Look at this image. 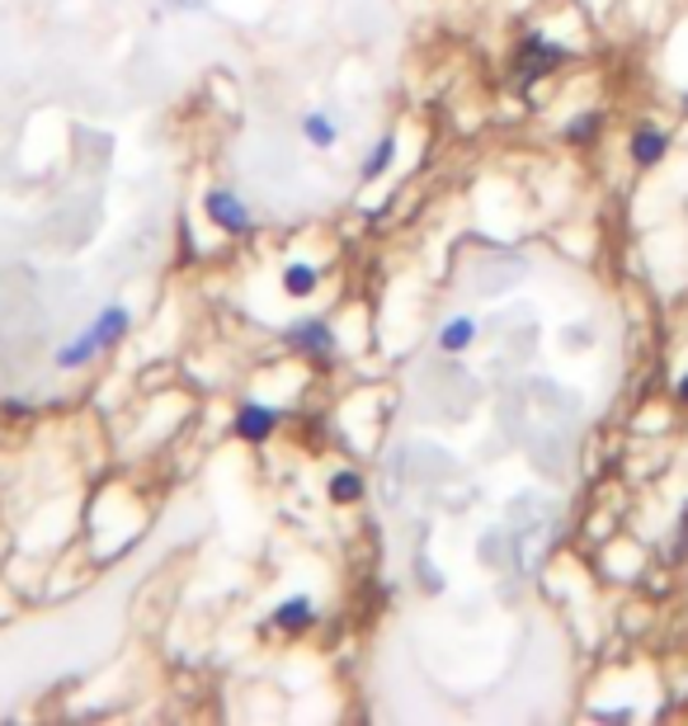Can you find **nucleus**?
<instances>
[{
	"mask_svg": "<svg viewBox=\"0 0 688 726\" xmlns=\"http://www.w3.org/2000/svg\"><path fill=\"white\" fill-rule=\"evenodd\" d=\"M283 288H288L293 297H307L316 288V270L312 264H288V270H283Z\"/></svg>",
	"mask_w": 688,
	"mask_h": 726,
	"instance_id": "12",
	"label": "nucleus"
},
{
	"mask_svg": "<svg viewBox=\"0 0 688 726\" xmlns=\"http://www.w3.org/2000/svg\"><path fill=\"white\" fill-rule=\"evenodd\" d=\"M392 156H396V138H382L373 152H368V161H363V179H378L392 165Z\"/></svg>",
	"mask_w": 688,
	"mask_h": 726,
	"instance_id": "11",
	"label": "nucleus"
},
{
	"mask_svg": "<svg viewBox=\"0 0 688 726\" xmlns=\"http://www.w3.org/2000/svg\"><path fill=\"white\" fill-rule=\"evenodd\" d=\"M204 208H208V218H212L217 227L231 231V237H245V231L255 227V218H250V208H245V204H241V198L231 194V189H212Z\"/></svg>",
	"mask_w": 688,
	"mask_h": 726,
	"instance_id": "3",
	"label": "nucleus"
},
{
	"mask_svg": "<svg viewBox=\"0 0 688 726\" xmlns=\"http://www.w3.org/2000/svg\"><path fill=\"white\" fill-rule=\"evenodd\" d=\"M288 340L302 344L307 354H321V359L335 350V336H330L326 321H297V326H288Z\"/></svg>",
	"mask_w": 688,
	"mask_h": 726,
	"instance_id": "5",
	"label": "nucleus"
},
{
	"mask_svg": "<svg viewBox=\"0 0 688 726\" xmlns=\"http://www.w3.org/2000/svg\"><path fill=\"white\" fill-rule=\"evenodd\" d=\"M566 62V47H557V43H547V38H524L518 43V62H514V72H518V80H538V76H547L552 66H561Z\"/></svg>",
	"mask_w": 688,
	"mask_h": 726,
	"instance_id": "2",
	"label": "nucleus"
},
{
	"mask_svg": "<svg viewBox=\"0 0 688 726\" xmlns=\"http://www.w3.org/2000/svg\"><path fill=\"white\" fill-rule=\"evenodd\" d=\"M665 146H669L665 132H656V128H642V132H636V138H632V161H636V165H656V161L665 156Z\"/></svg>",
	"mask_w": 688,
	"mask_h": 726,
	"instance_id": "7",
	"label": "nucleus"
},
{
	"mask_svg": "<svg viewBox=\"0 0 688 726\" xmlns=\"http://www.w3.org/2000/svg\"><path fill=\"white\" fill-rule=\"evenodd\" d=\"M274 425H279V410H274V406H241V416H237V435L250 439V443H260V439H270V435H274Z\"/></svg>",
	"mask_w": 688,
	"mask_h": 726,
	"instance_id": "4",
	"label": "nucleus"
},
{
	"mask_svg": "<svg viewBox=\"0 0 688 726\" xmlns=\"http://www.w3.org/2000/svg\"><path fill=\"white\" fill-rule=\"evenodd\" d=\"M165 6H175V10H204V0H165Z\"/></svg>",
	"mask_w": 688,
	"mask_h": 726,
	"instance_id": "14",
	"label": "nucleus"
},
{
	"mask_svg": "<svg viewBox=\"0 0 688 726\" xmlns=\"http://www.w3.org/2000/svg\"><path fill=\"white\" fill-rule=\"evenodd\" d=\"M679 396H684V402H688V373L679 377Z\"/></svg>",
	"mask_w": 688,
	"mask_h": 726,
	"instance_id": "15",
	"label": "nucleus"
},
{
	"mask_svg": "<svg viewBox=\"0 0 688 726\" xmlns=\"http://www.w3.org/2000/svg\"><path fill=\"white\" fill-rule=\"evenodd\" d=\"M472 340H477L472 317H458V321H448V326L439 330V350H444V354H462Z\"/></svg>",
	"mask_w": 688,
	"mask_h": 726,
	"instance_id": "8",
	"label": "nucleus"
},
{
	"mask_svg": "<svg viewBox=\"0 0 688 726\" xmlns=\"http://www.w3.org/2000/svg\"><path fill=\"white\" fill-rule=\"evenodd\" d=\"M684 105H688V99H684Z\"/></svg>",
	"mask_w": 688,
	"mask_h": 726,
	"instance_id": "16",
	"label": "nucleus"
},
{
	"mask_svg": "<svg viewBox=\"0 0 688 726\" xmlns=\"http://www.w3.org/2000/svg\"><path fill=\"white\" fill-rule=\"evenodd\" d=\"M330 501H340V505L363 501V476L359 472H335L330 476Z\"/></svg>",
	"mask_w": 688,
	"mask_h": 726,
	"instance_id": "10",
	"label": "nucleus"
},
{
	"mask_svg": "<svg viewBox=\"0 0 688 726\" xmlns=\"http://www.w3.org/2000/svg\"><path fill=\"white\" fill-rule=\"evenodd\" d=\"M302 132H307V142L321 146V152H326V146H335V138H340V128H335L326 113H307V119H302Z\"/></svg>",
	"mask_w": 688,
	"mask_h": 726,
	"instance_id": "9",
	"label": "nucleus"
},
{
	"mask_svg": "<svg viewBox=\"0 0 688 726\" xmlns=\"http://www.w3.org/2000/svg\"><path fill=\"white\" fill-rule=\"evenodd\" d=\"M123 330H128V311H123V307H105V311H99V321L86 330V336L72 340V344H66V350L57 354V369H76V363H86L90 354H99L105 344L119 340Z\"/></svg>",
	"mask_w": 688,
	"mask_h": 726,
	"instance_id": "1",
	"label": "nucleus"
},
{
	"mask_svg": "<svg viewBox=\"0 0 688 726\" xmlns=\"http://www.w3.org/2000/svg\"><path fill=\"white\" fill-rule=\"evenodd\" d=\"M594 132H599V113H580V119L566 128V142H590Z\"/></svg>",
	"mask_w": 688,
	"mask_h": 726,
	"instance_id": "13",
	"label": "nucleus"
},
{
	"mask_svg": "<svg viewBox=\"0 0 688 726\" xmlns=\"http://www.w3.org/2000/svg\"><path fill=\"white\" fill-rule=\"evenodd\" d=\"M316 618V604L307 600V594H297V600H283L279 604V614H274V623L283 627V632H302Z\"/></svg>",
	"mask_w": 688,
	"mask_h": 726,
	"instance_id": "6",
	"label": "nucleus"
}]
</instances>
